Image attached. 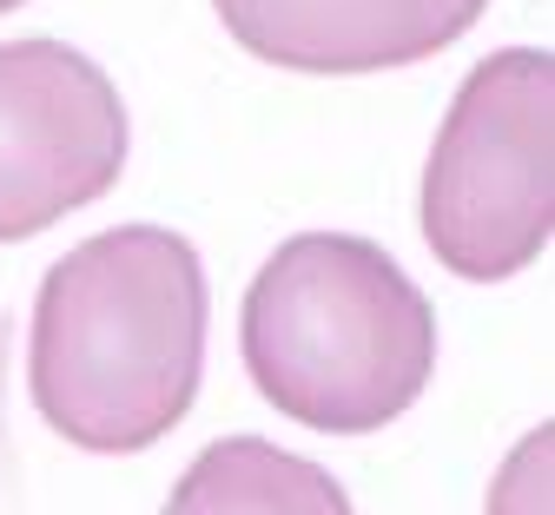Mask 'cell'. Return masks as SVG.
Returning a JSON list of instances; mask_svg holds the SVG:
<instances>
[{"label":"cell","instance_id":"6da1fadb","mask_svg":"<svg viewBox=\"0 0 555 515\" xmlns=\"http://www.w3.org/2000/svg\"><path fill=\"white\" fill-rule=\"evenodd\" d=\"M205 265L166 226L74 245L34 298L27 390L74 450L132 456L192 410L205 371Z\"/></svg>","mask_w":555,"mask_h":515},{"label":"cell","instance_id":"8992f818","mask_svg":"<svg viewBox=\"0 0 555 515\" xmlns=\"http://www.w3.org/2000/svg\"><path fill=\"white\" fill-rule=\"evenodd\" d=\"M166 515H358L344 482L264 436H219L172 482Z\"/></svg>","mask_w":555,"mask_h":515},{"label":"cell","instance_id":"3957f363","mask_svg":"<svg viewBox=\"0 0 555 515\" xmlns=\"http://www.w3.org/2000/svg\"><path fill=\"white\" fill-rule=\"evenodd\" d=\"M555 232V53L503 47L469 66L424 166V239L443 271L496 284Z\"/></svg>","mask_w":555,"mask_h":515},{"label":"cell","instance_id":"7a4b0ae2","mask_svg":"<svg viewBox=\"0 0 555 515\" xmlns=\"http://www.w3.org/2000/svg\"><path fill=\"white\" fill-rule=\"evenodd\" d=\"M238 344L278 416L324 436H371L424 397L437 311L384 245L305 232L258 265Z\"/></svg>","mask_w":555,"mask_h":515},{"label":"cell","instance_id":"52a82bcc","mask_svg":"<svg viewBox=\"0 0 555 515\" xmlns=\"http://www.w3.org/2000/svg\"><path fill=\"white\" fill-rule=\"evenodd\" d=\"M8 8H21V0H0V14H8Z\"/></svg>","mask_w":555,"mask_h":515},{"label":"cell","instance_id":"277c9868","mask_svg":"<svg viewBox=\"0 0 555 515\" xmlns=\"http://www.w3.org/2000/svg\"><path fill=\"white\" fill-rule=\"evenodd\" d=\"M119 87L66 40L0 47V245L60 226L119 185Z\"/></svg>","mask_w":555,"mask_h":515},{"label":"cell","instance_id":"5b68a950","mask_svg":"<svg viewBox=\"0 0 555 515\" xmlns=\"http://www.w3.org/2000/svg\"><path fill=\"white\" fill-rule=\"evenodd\" d=\"M225 34L292 73H384L463 40L490 0H212Z\"/></svg>","mask_w":555,"mask_h":515}]
</instances>
